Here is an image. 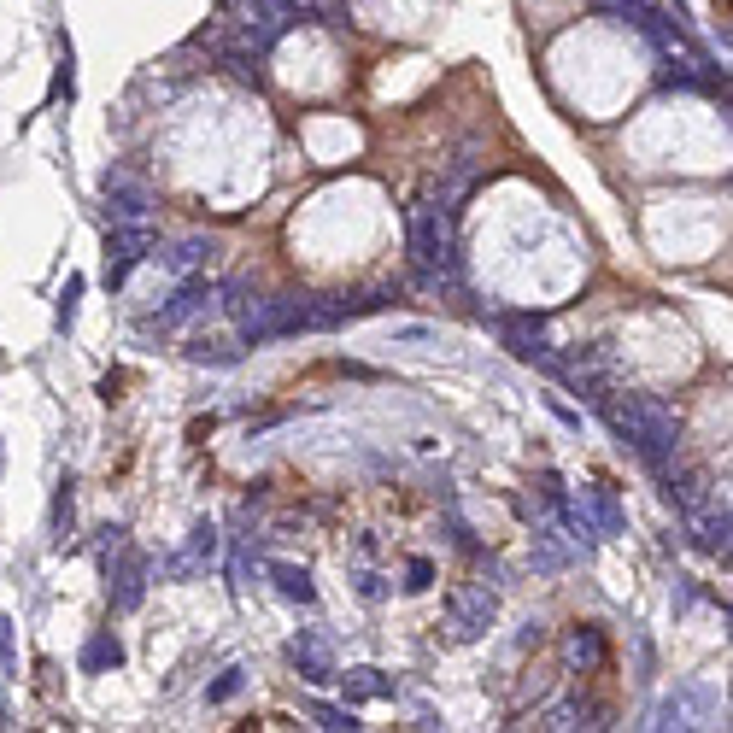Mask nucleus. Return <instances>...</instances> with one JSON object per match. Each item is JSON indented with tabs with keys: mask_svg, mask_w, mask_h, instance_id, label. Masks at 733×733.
<instances>
[{
	"mask_svg": "<svg viewBox=\"0 0 733 733\" xmlns=\"http://www.w3.org/2000/svg\"><path fill=\"white\" fill-rule=\"evenodd\" d=\"M206 253H212V241H200V235H188V241H176L171 253H153V259L165 264L171 276H194V264L206 259Z\"/></svg>",
	"mask_w": 733,
	"mask_h": 733,
	"instance_id": "obj_11",
	"label": "nucleus"
},
{
	"mask_svg": "<svg viewBox=\"0 0 733 733\" xmlns=\"http://www.w3.org/2000/svg\"><path fill=\"white\" fill-rule=\"evenodd\" d=\"M0 669H12V634H6V616H0Z\"/></svg>",
	"mask_w": 733,
	"mask_h": 733,
	"instance_id": "obj_20",
	"label": "nucleus"
},
{
	"mask_svg": "<svg viewBox=\"0 0 733 733\" xmlns=\"http://www.w3.org/2000/svg\"><path fill=\"white\" fill-rule=\"evenodd\" d=\"M112 552H118V569L106 563V569H112V581H118V587H112V604H118V610H135L141 593H147V558H141L135 546H124V540H118Z\"/></svg>",
	"mask_w": 733,
	"mask_h": 733,
	"instance_id": "obj_8",
	"label": "nucleus"
},
{
	"mask_svg": "<svg viewBox=\"0 0 733 733\" xmlns=\"http://www.w3.org/2000/svg\"><path fill=\"white\" fill-rule=\"evenodd\" d=\"M288 663L300 669L311 687H329V681H341V669H335V651H329V640H323V634H300V640L288 646Z\"/></svg>",
	"mask_w": 733,
	"mask_h": 733,
	"instance_id": "obj_7",
	"label": "nucleus"
},
{
	"mask_svg": "<svg viewBox=\"0 0 733 733\" xmlns=\"http://www.w3.org/2000/svg\"><path fill=\"white\" fill-rule=\"evenodd\" d=\"M270 575H276V587H282L288 599H300V604L317 599V587L305 581V569H294V563H270Z\"/></svg>",
	"mask_w": 733,
	"mask_h": 733,
	"instance_id": "obj_12",
	"label": "nucleus"
},
{
	"mask_svg": "<svg viewBox=\"0 0 733 733\" xmlns=\"http://www.w3.org/2000/svg\"><path fill=\"white\" fill-rule=\"evenodd\" d=\"M341 681H346V698H358V704H370V698H393V692H399V681L382 675V669H352V675H341Z\"/></svg>",
	"mask_w": 733,
	"mask_h": 733,
	"instance_id": "obj_10",
	"label": "nucleus"
},
{
	"mask_svg": "<svg viewBox=\"0 0 733 733\" xmlns=\"http://www.w3.org/2000/svg\"><path fill=\"white\" fill-rule=\"evenodd\" d=\"M429 575H434V563H429V558L411 563V587H429Z\"/></svg>",
	"mask_w": 733,
	"mask_h": 733,
	"instance_id": "obj_19",
	"label": "nucleus"
},
{
	"mask_svg": "<svg viewBox=\"0 0 733 733\" xmlns=\"http://www.w3.org/2000/svg\"><path fill=\"white\" fill-rule=\"evenodd\" d=\"M493 616H499V593H493L487 581H475V587H464V593H452V604H446V622H452V634H458V640H475Z\"/></svg>",
	"mask_w": 733,
	"mask_h": 733,
	"instance_id": "obj_5",
	"label": "nucleus"
},
{
	"mask_svg": "<svg viewBox=\"0 0 733 733\" xmlns=\"http://www.w3.org/2000/svg\"><path fill=\"white\" fill-rule=\"evenodd\" d=\"M311 716H317L323 728H358V722H352L346 710H329V704H311Z\"/></svg>",
	"mask_w": 733,
	"mask_h": 733,
	"instance_id": "obj_17",
	"label": "nucleus"
},
{
	"mask_svg": "<svg viewBox=\"0 0 733 733\" xmlns=\"http://www.w3.org/2000/svg\"><path fill=\"white\" fill-rule=\"evenodd\" d=\"M153 253H159L153 223H112V235H106V282L124 288V276H130L141 259H153Z\"/></svg>",
	"mask_w": 733,
	"mask_h": 733,
	"instance_id": "obj_4",
	"label": "nucleus"
},
{
	"mask_svg": "<svg viewBox=\"0 0 733 733\" xmlns=\"http://www.w3.org/2000/svg\"><path fill=\"white\" fill-rule=\"evenodd\" d=\"M593 411L622 434V446H634V458H640L646 470H663V464H669V452H675V411H669L663 399L610 388V393L593 399Z\"/></svg>",
	"mask_w": 733,
	"mask_h": 733,
	"instance_id": "obj_1",
	"label": "nucleus"
},
{
	"mask_svg": "<svg viewBox=\"0 0 733 733\" xmlns=\"http://www.w3.org/2000/svg\"><path fill=\"white\" fill-rule=\"evenodd\" d=\"M100 194H106V223H147L153 217V188L130 165H112L100 176Z\"/></svg>",
	"mask_w": 733,
	"mask_h": 733,
	"instance_id": "obj_3",
	"label": "nucleus"
},
{
	"mask_svg": "<svg viewBox=\"0 0 733 733\" xmlns=\"http://www.w3.org/2000/svg\"><path fill=\"white\" fill-rule=\"evenodd\" d=\"M405 247H411V264H417V288H440L452 282L458 288V241H452V212L440 200H423L405 212Z\"/></svg>",
	"mask_w": 733,
	"mask_h": 733,
	"instance_id": "obj_2",
	"label": "nucleus"
},
{
	"mask_svg": "<svg viewBox=\"0 0 733 733\" xmlns=\"http://www.w3.org/2000/svg\"><path fill=\"white\" fill-rule=\"evenodd\" d=\"M77 300H83V276H71V282H65V294H59V323H71V317H77Z\"/></svg>",
	"mask_w": 733,
	"mask_h": 733,
	"instance_id": "obj_15",
	"label": "nucleus"
},
{
	"mask_svg": "<svg viewBox=\"0 0 733 733\" xmlns=\"http://www.w3.org/2000/svg\"><path fill=\"white\" fill-rule=\"evenodd\" d=\"M212 294H217V288L206 282V276H176L171 305H159V311L147 317V329H182L194 311H206V305H212Z\"/></svg>",
	"mask_w": 733,
	"mask_h": 733,
	"instance_id": "obj_6",
	"label": "nucleus"
},
{
	"mask_svg": "<svg viewBox=\"0 0 733 733\" xmlns=\"http://www.w3.org/2000/svg\"><path fill=\"white\" fill-rule=\"evenodd\" d=\"M188 358L206 364V370H235L241 364V346H188Z\"/></svg>",
	"mask_w": 733,
	"mask_h": 733,
	"instance_id": "obj_13",
	"label": "nucleus"
},
{
	"mask_svg": "<svg viewBox=\"0 0 733 733\" xmlns=\"http://www.w3.org/2000/svg\"><path fill=\"white\" fill-rule=\"evenodd\" d=\"M235 692H241V669H229L217 687H206V698H212V704H223V698H235Z\"/></svg>",
	"mask_w": 733,
	"mask_h": 733,
	"instance_id": "obj_16",
	"label": "nucleus"
},
{
	"mask_svg": "<svg viewBox=\"0 0 733 733\" xmlns=\"http://www.w3.org/2000/svg\"><path fill=\"white\" fill-rule=\"evenodd\" d=\"M217 546H223V540H217L212 522H206V528H194V534H188V546H182V552H176L171 563H165V575H188V569L212 563V558H217Z\"/></svg>",
	"mask_w": 733,
	"mask_h": 733,
	"instance_id": "obj_9",
	"label": "nucleus"
},
{
	"mask_svg": "<svg viewBox=\"0 0 733 733\" xmlns=\"http://www.w3.org/2000/svg\"><path fill=\"white\" fill-rule=\"evenodd\" d=\"M124 651H118V640L112 634H100V640H88V651H83V669H106V663H118Z\"/></svg>",
	"mask_w": 733,
	"mask_h": 733,
	"instance_id": "obj_14",
	"label": "nucleus"
},
{
	"mask_svg": "<svg viewBox=\"0 0 733 733\" xmlns=\"http://www.w3.org/2000/svg\"><path fill=\"white\" fill-rule=\"evenodd\" d=\"M393 335H399V341H434L429 323H405V329H393Z\"/></svg>",
	"mask_w": 733,
	"mask_h": 733,
	"instance_id": "obj_18",
	"label": "nucleus"
}]
</instances>
